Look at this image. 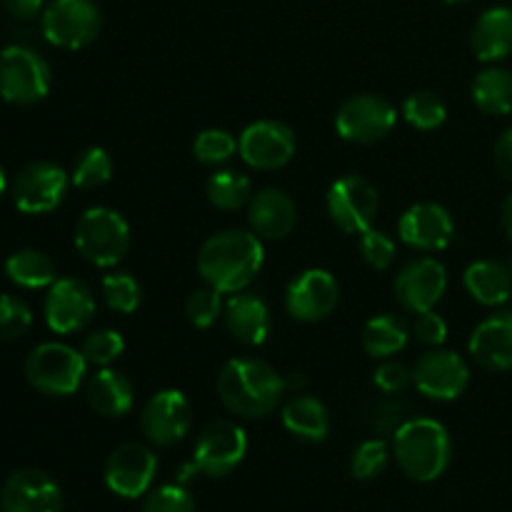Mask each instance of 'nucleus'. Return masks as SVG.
Masks as SVG:
<instances>
[{
    "instance_id": "nucleus-32",
    "label": "nucleus",
    "mask_w": 512,
    "mask_h": 512,
    "mask_svg": "<svg viewBox=\"0 0 512 512\" xmlns=\"http://www.w3.org/2000/svg\"><path fill=\"white\" fill-rule=\"evenodd\" d=\"M403 115L415 130L430 133V130H438L448 120V105L433 90H418V93L405 98Z\"/></svg>"
},
{
    "instance_id": "nucleus-2",
    "label": "nucleus",
    "mask_w": 512,
    "mask_h": 512,
    "mask_svg": "<svg viewBox=\"0 0 512 512\" xmlns=\"http://www.w3.org/2000/svg\"><path fill=\"white\" fill-rule=\"evenodd\" d=\"M288 383L278 370L258 358H235L218 375V398L233 415L245 420L268 418L283 403Z\"/></svg>"
},
{
    "instance_id": "nucleus-21",
    "label": "nucleus",
    "mask_w": 512,
    "mask_h": 512,
    "mask_svg": "<svg viewBox=\"0 0 512 512\" xmlns=\"http://www.w3.org/2000/svg\"><path fill=\"white\" fill-rule=\"evenodd\" d=\"M248 223L263 240H283L298 225V205L285 190L263 188L250 198Z\"/></svg>"
},
{
    "instance_id": "nucleus-16",
    "label": "nucleus",
    "mask_w": 512,
    "mask_h": 512,
    "mask_svg": "<svg viewBox=\"0 0 512 512\" xmlns=\"http://www.w3.org/2000/svg\"><path fill=\"white\" fill-rule=\"evenodd\" d=\"M340 285L333 273L323 268L303 270L285 290V310L298 323H320L338 308Z\"/></svg>"
},
{
    "instance_id": "nucleus-25",
    "label": "nucleus",
    "mask_w": 512,
    "mask_h": 512,
    "mask_svg": "<svg viewBox=\"0 0 512 512\" xmlns=\"http://www.w3.org/2000/svg\"><path fill=\"white\" fill-rule=\"evenodd\" d=\"M85 398L93 413L100 418H125L135 405V390L133 383L125 378L123 373L113 368H98L95 375H90L88 388H85Z\"/></svg>"
},
{
    "instance_id": "nucleus-38",
    "label": "nucleus",
    "mask_w": 512,
    "mask_h": 512,
    "mask_svg": "<svg viewBox=\"0 0 512 512\" xmlns=\"http://www.w3.org/2000/svg\"><path fill=\"white\" fill-rule=\"evenodd\" d=\"M390 460V448L383 438L363 440L350 455V475L355 480H373L385 470Z\"/></svg>"
},
{
    "instance_id": "nucleus-28",
    "label": "nucleus",
    "mask_w": 512,
    "mask_h": 512,
    "mask_svg": "<svg viewBox=\"0 0 512 512\" xmlns=\"http://www.w3.org/2000/svg\"><path fill=\"white\" fill-rule=\"evenodd\" d=\"M410 328L400 315L395 313H380L370 318L363 328V350L375 360H388L398 355L400 350L408 345Z\"/></svg>"
},
{
    "instance_id": "nucleus-12",
    "label": "nucleus",
    "mask_w": 512,
    "mask_h": 512,
    "mask_svg": "<svg viewBox=\"0 0 512 512\" xmlns=\"http://www.w3.org/2000/svg\"><path fill=\"white\" fill-rule=\"evenodd\" d=\"M158 475V455L143 443H123L105 460V485L125 500H138L150 493Z\"/></svg>"
},
{
    "instance_id": "nucleus-30",
    "label": "nucleus",
    "mask_w": 512,
    "mask_h": 512,
    "mask_svg": "<svg viewBox=\"0 0 512 512\" xmlns=\"http://www.w3.org/2000/svg\"><path fill=\"white\" fill-rule=\"evenodd\" d=\"M5 273L18 288L40 290L50 288L58 280V268L40 250H18L5 260Z\"/></svg>"
},
{
    "instance_id": "nucleus-33",
    "label": "nucleus",
    "mask_w": 512,
    "mask_h": 512,
    "mask_svg": "<svg viewBox=\"0 0 512 512\" xmlns=\"http://www.w3.org/2000/svg\"><path fill=\"white\" fill-rule=\"evenodd\" d=\"M110 178H113V158L108 150L98 148V145L83 150L70 173V183L80 190L103 188Z\"/></svg>"
},
{
    "instance_id": "nucleus-29",
    "label": "nucleus",
    "mask_w": 512,
    "mask_h": 512,
    "mask_svg": "<svg viewBox=\"0 0 512 512\" xmlns=\"http://www.w3.org/2000/svg\"><path fill=\"white\" fill-rule=\"evenodd\" d=\"M473 103L478 105V110H483L485 115H510L512 113V70L500 68H485L483 73H478V78L473 80Z\"/></svg>"
},
{
    "instance_id": "nucleus-24",
    "label": "nucleus",
    "mask_w": 512,
    "mask_h": 512,
    "mask_svg": "<svg viewBox=\"0 0 512 512\" xmlns=\"http://www.w3.org/2000/svg\"><path fill=\"white\" fill-rule=\"evenodd\" d=\"M470 48L483 63H500L512 55V8L498 5L475 20L470 30Z\"/></svg>"
},
{
    "instance_id": "nucleus-7",
    "label": "nucleus",
    "mask_w": 512,
    "mask_h": 512,
    "mask_svg": "<svg viewBox=\"0 0 512 512\" xmlns=\"http://www.w3.org/2000/svg\"><path fill=\"white\" fill-rule=\"evenodd\" d=\"M45 40L55 48H88L103 28V15L93 0H53L40 15Z\"/></svg>"
},
{
    "instance_id": "nucleus-39",
    "label": "nucleus",
    "mask_w": 512,
    "mask_h": 512,
    "mask_svg": "<svg viewBox=\"0 0 512 512\" xmlns=\"http://www.w3.org/2000/svg\"><path fill=\"white\" fill-rule=\"evenodd\" d=\"M33 325L28 303L15 295H0V340H15Z\"/></svg>"
},
{
    "instance_id": "nucleus-1",
    "label": "nucleus",
    "mask_w": 512,
    "mask_h": 512,
    "mask_svg": "<svg viewBox=\"0 0 512 512\" xmlns=\"http://www.w3.org/2000/svg\"><path fill=\"white\" fill-rule=\"evenodd\" d=\"M265 260L263 238L253 230H220L210 235L198 253V273L205 285L220 293H240L260 273Z\"/></svg>"
},
{
    "instance_id": "nucleus-43",
    "label": "nucleus",
    "mask_w": 512,
    "mask_h": 512,
    "mask_svg": "<svg viewBox=\"0 0 512 512\" xmlns=\"http://www.w3.org/2000/svg\"><path fill=\"white\" fill-rule=\"evenodd\" d=\"M410 333L425 348H443V343L448 340V323L435 310H425V313L415 315Z\"/></svg>"
},
{
    "instance_id": "nucleus-23",
    "label": "nucleus",
    "mask_w": 512,
    "mask_h": 512,
    "mask_svg": "<svg viewBox=\"0 0 512 512\" xmlns=\"http://www.w3.org/2000/svg\"><path fill=\"white\" fill-rule=\"evenodd\" d=\"M223 320L228 333L240 345H263L270 335V308L260 295L233 293L223 308Z\"/></svg>"
},
{
    "instance_id": "nucleus-49",
    "label": "nucleus",
    "mask_w": 512,
    "mask_h": 512,
    "mask_svg": "<svg viewBox=\"0 0 512 512\" xmlns=\"http://www.w3.org/2000/svg\"><path fill=\"white\" fill-rule=\"evenodd\" d=\"M445 3H450V5H458V3H470V0H445Z\"/></svg>"
},
{
    "instance_id": "nucleus-44",
    "label": "nucleus",
    "mask_w": 512,
    "mask_h": 512,
    "mask_svg": "<svg viewBox=\"0 0 512 512\" xmlns=\"http://www.w3.org/2000/svg\"><path fill=\"white\" fill-rule=\"evenodd\" d=\"M373 383L378 385L385 395H398L413 383V370L393 358L380 360L378 370L373 373Z\"/></svg>"
},
{
    "instance_id": "nucleus-35",
    "label": "nucleus",
    "mask_w": 512,
    "mask_h": 512,
    "mask_svg": "<svg viewBox=\"0 0 512 512\" xmlns=\"http://www.w3.org/2000/svg\"><path fill=\"white\" fill-rule=\"evenodd\" d=\"M235 153H238V138L223 128L203 130L193 143V155L198 158V163L210 165V168H220Z\"/></svg>"
},
{
    "instance_id": "nucleus-42",
    "label": "nucleus",
    "mask_w": 512,
    "mask_h": 512,
    "mask_svg": "<svg viewBox=\"0 0 512 512\" xmlns=\"http://www.w3.org/2000/svg\"><path fill=\"white\" fill-rule=\"evenodd\" d=\"M405 420H410L408 403L405 400H395L393 395L378 400L370 408V428L380 435H393Z\"/></svg>"
},
{
    "instance_id": "nucleus-9",
    "label": "nucleus",
    "mask_w": 512,
    "mask_h": 512,
    "mask_svg": "<svg viewBox=\"0 0 512 512\" xmlns=\"http://www.w3.org/2000/svg\"><path fill=\"white\" fill-rule=\"evenodd\" d=\"M330 220L348 235H363L373 228L380 210L378 188L363 175H345L330 185L325 195Z\"/></svg>"
},
{
    "instance_id": "nucleus-27",
    "label": "nucleus",
    "mask_w": 512,
    "mask_h": 512,
    "mask_svg": "<svg viewBox=\"0 0 512 512\" xmlns=\"http://www.w3.org/2000/svg\"><path fill=\"white\" fill-rule=\"evenodd\" d=\"M280 418H283L285 430H288L293 438L303 440V443H323L330 433L328 408H325L323 400H318L315 395H293V398L283 405Z\"/></svg>"
},
{
    "instance_id": "nucleus-4",
    "label": "nucleus",
    "mask_w": 512,
    "mask_h": 512,
    "mask_svg": "<svg viewBox=\"0 0 512 512\" xmlns=\"http://www.w3.org/2000/svg\"><path fill=\"white\" fill-rule=\"evenodd\" d=\"M75 248L95 268H115L130 250V225L118 210L95 205L78 218Z\"/></svg>"
},
{
    "instance_id": "nucleus-45",
    "label": "nucleus",
    "mask_w": 512,
    "mask_h": 512,
    "mask_svg": "<svg viewBox=\"0 0 512 512\" xmlns=\"http://www.w3.org/2000/svg\"><path fill=\"white\" fill-rule=\"evenodd\" d=\"M495 165H498L500 175L512 183V128L505 130L495 145Z\"/></svg>"
},
{
    "instance_id": "nucleus-13",
    "label": "nucleus",
    "mask_w": 512,
    "mask_h": 512,
    "mask_svg": "<svg viewBox=\"0 0 512 512\" xmlns=\"http://www.w3.org/2000/svg\"><path fill=\"white\" fill-rule=\"evenodd\" d=\"M413 385L425 398L450 403L468 390L470 368L463 355L453 353V350L430 348L415 363Z\"/></svg>"
},
{
    "instance_id": "nucleus-34",
    "label": "nucleus",
    "mask_w": 512,
    "mask_h": 512,
    "mask_svg": "<svg viewBox=\"0 0 512 512\" xmlns=\"http://www.w3.org/2000/svg\"><path fill=\"white\" fill-rule=\"evenodd\" d=\"M103 300L113 313L133 315L143 303V288L130 273H110L103 278Z\"/></svg>"
},
{
    "instance_id": "nucleus-40",
    "label": "nucleus",
    "mask_w": 512,
    "mask_h": 512,
    "mask_svg": "<svg viewBox=\"0 0 512 512\" xmlns=\"http://www.w3.org/2000/svg\"><path fill=\"white\" fill-rule=\"evenodd\" d=\"M360 253L368 268L383 273L395 263V240L383 230L370 228L360 235Z\"/></svg>"
},
{
    "instance_id": "nucleus-10",
    "label": "nucleus",
    "mask_w": 512,
    "mask_h": 512,
    "mask_svg": "<svg viewBox=\"0 0 512 512\" xmlns=\"http://www.w3.org/2000/svg\"><path fill=\"white\" fill-rule=\"evenodd\" d=\"M248 455V435L233 420H213L205 425L195 443L193 465L208 478H225Z\"/></svg>"
},
{
    "instance_id": "nucleus-3",
    "label": "nucleus",
    "mask_w": 512,
    "mask_h": 512,
    "mask_svg": "<svg viewBox=\"0 0 512 512\" xmlns=\"http://www.w3.org/2000/svg\"><path fill=\"white\" fill-rule=\"evenodd\" d=\"M398 468L415 483H433L453 460V438L440 420L410 418L393 433Z\"/></svg>"
},
{
    "instance_id": "nucleus-46",
    "label": "nucleus",
    "mask_w": 512,
    "mask_h": 512,
    "mask_svg": "<svg viewBox=\"0 0 512 512\" xmlns=\"http://www.w3.org/2000/svg\"><path fill=\"white\" fill-rule=\"evenodd\" d=\"M3 5L18 20H33L43 13V0H3Z\"/></svg>"
},
{
    "instance_id": "nucleus-15",
    "label": "nucleus",
    "mask_w": 512,
    "mask_h": 512,
    "mask_svg": "<svg viewBox=\"0 0 512 512\" xmlns=\"http://www.w3.org/2000/svg\"><path fill=\"white\" fill-rule=\"evenodd\" d=\"M68 173L50 160L28 163L13 180L15 208L25 215H45L63 203L68 193Z\"/></svg>"
},
{
    "instance_id": "nucleus-36",
    "label": "nucleus",
    "mask_w": 512,
    "mask_h": 512,
    "mask_svg": "<svg viewBox=\"0 0 512 512\" xmlns=\"http://www.w3.org/2000/svg\"><path fill=\"white\" fill-rule=\"evenodd\" d=\"M80 353H83V358L93 368H110L125 353V340L118 330L98 328L85 335Z\"/></svg>"
},
{
    "instance_id": "nucleus-50",
    "label": "nucleus",
    "mask_w": 512,
    "mask_h": 512,
    "mask_svg": "<svg viewBox=\"0 0 512 512\" xmlns=\"http://www.w3.org/2000/svg\"><path fill=\"white\" fill-rule=\"evenodd\" d=\"M508 270H510V275H512V258H510V263H508Z\"/></svg>"
},
{
    "instance_id": "nucleus-37",
    "label": "nucleus",
    "mask_w": 512,
    "mask_h": 512,
    "mask_svg": "<svg viewBox=\"0 0 512 512\" xmlns=\"http://www.w3.org/2000/svg\"><path fill=\"white\" fill-rule=\"evenodd\" d=\"M223 293L210 285H203V288H195L193 293L185 300V318L193 328L208 330L218 323V318L223 315Z\"/></svg>"
},
{
    "instance_id": "nucleus-17",
    "label": "nucleus",
    "mask_w": 512,
    "mask_h": 512,
    "mask_svg": "<svg viewBox=\"0 0 512 512\" xmlns=\"http://www.w3.org/2000/svg\"><path fill=\"white\" fill-rule=\"evenodd\" d=\"M393 290L400 308L408 313L418 315L425 310H435L448 290V270L440 260L428 258V255L413 258L400 268Z\"/></svg>"
},
{
    "instance_id": "nucleus-11",
    "label": "nucleus",
    "mask_w": 512,
    "mask_h": 512,
    "mask_svg": "<svg viewBox=\"0 0 512 512\" xmlns=\"http://www.w3.org/2000/svg\"><path fill=\"white\" fill-rule=\"evenodd\" d=\"M193 428V405L180 390H158L140 410V430L155 448H170Z\"/></svg>"
},
{
    "instance_id": "nucleus-14",
    "label": "nucleus",
    "mask_w": 512,
    "mask_h": 512,
    "mask_svg": "<svg viewBox=\"0 0 512 512\" xmlns=\"http://www.w3.org/2000/svg\"><path fill=\"white\" fill-rule=\"evenodd\" d=\"M298 140L290 125L280 120H255L240 133L238 153L255 170H280L293 160Z\"/></svg>"
},
{
    "instance_id": "nucleus-8",
    "label": "nucleus",
    "mask_w": 512,
    "mask_h": 512,
    "mask_svg": "<svg viewBox=\"0 0 512 512\" xmlns=\"http://www.w3.org/2000/svg\"><path fill=\"white\" fill-rule=\"evenodd\" d=\"M398 123V110L390 100L373 93H360L345 100L335 115V130L355 145H375L388 138Z\"/></svg>"
},
{
    "instance_id": "nucleus-19",
    "label": "nucleus",
    "mask_w": 512,
    "mask_h": 512,
    "mask_svg": "<svg viewBox=\"0 0 512 512\" xmlns=\"http://www.w3.org/2000/svg\"><path fill=\"white\" fill-rule=\"evenodd\" d=\"M398 238L420 253L445 250L455 238V220L438 203H415L400 215Z\"/></svg>"
},
{
    "instance_id": "nucleus-20",
    "label": "nucleus",
    "mask_w": 512,
    "mask_h": 512,
    "mask_svg": "<svg viewBox=\"0 0 512 512\" xmlns=\"http://www.w3.org/2000/svg\"><path fill=\"white\" fill-rule=\"evenodd\" d=\"M0 512H63V490L43 470L23 468L0 488Z\"/></svg>"
},
{
    "instance_id": "nucleus-22",
    "label": "nucleus",
    "mask_w": 512,
    "mask_h": 512,
    "mask_svg": "<svg viewBox=\"0 0 512 512\" xmlns=\"http://www.w3.org/2000/svg\"><path fill=\"white\" fill-rule=\"evenodd\" d=\"M475 363L485 370H512V313H495L478 323L468 343Z\"/></svg>"
},
{
    "instance_id": "nucleus-6",
    "label": "nucleus",
    "mask_w": 512,
    "mask_h": 512,
    "mask_svg": "<svg viewBox=\"0 0 512 512\" xmlns=\"http://www.w3.org/2000/svg\"><path fill=\"white\" fill-rule=\"evenodd\" d=\"M53 73L38 50L8 45L0 53V95L13 105H35L50 93Z\"/></svg>"
},
{
    "instance_id": "nucleus-18",
    "label": "nucleus",
    "mask_w": 512,
    "mask_h": 512,
    "mask_svg": "<svg viewBox=\"0 0 512 512\" xmlns=\"http://www.w3.org/2000/svg\"><path fill=\"white\" fill-rule=\"evenodd\" d=\"M95 315V295L83 280L58 278L45 298V323L53 333L70 335L83 330Z\"/></svg>"
},
{
    "instance_id": "nucleus-5",
    "label": "nucleus",
    "mask_w": 512,
    "mask_h": 512,
    "mask_svg": "<svg viewBox=\"0 0 512 512\" xmlns=\"http://www.w3.org/2000/svg\"><path fill=\"white\" fill-rule=\"evenodd\" d=\"M88 373L83 353L65 343H40L25 360V378L48 398H68L78 393Z\"/></svg>"
},
{
    "instance_id": "nucleus-26",
    "label": "nucleus",
    "mask_w": 512,
    "mask_h": 512,
    "mask_svg": "<svg viewBox=\"0 0 512 512\" xmlns=\"http://www.w3.org/2000/svg\"><path fill=\"white\" fill-rule=\"evenodd\" d=\"M463 285L475 303L485 308L505 305L512 295V275L508 265L498 260H475L465 268Z\"/></svg>"
},
{
    "instance_id": "nucleus-47",
    "label": "nucleus",
    "mask_w": 512,
    "mask_h": 512,
    "mask_svg": "<svg viewBox=\"0 0 512 512\" xmlns=\"http://www.w3.org/2000/svg\"><path fill=\"white\" fill-rule=\"evenodd\" d=\"M500 218H503L505 233H508V238L512 240V193L508 195V200L503 203V215H500Z\"/></svg>"
},
{
    "instance_id": "nucleus-48",
    "label": "nucleus",
    "mask_w": 512,
    "mask_h": 512,
    "mask_svg": "<svg viewBox=\"0 0 512 512\" xmlns=\"http://www.w3.org/2000/svg\"><path fill=\"white\" fill-rule=\"evenodd\" d=\"M5 188H8V180H5V170L0 168V198L5 195Z\"/></svg>"
},
{
    "instance_id": "nucleus-31",
    "label": "nucleus",
    "mask_w": 512,
    "mask_h": 512,
    "mask_svg": "<svg viewBox=\"0 0 512 512\" xmlns=\"http://www.w3.org/2000/svg\"><path fill=\"white\" fill-rule=\"evenodd\" d=\"M205 195H208L213 208L223 210V213H233V210L250 203V198H253V183L240 170H215L208 178V183H205Z\"/></svg>"
},
{
    "instance_id": "nucleus-41",
    "label": "nucleus",
    "mask_w": 512,
    "mask_h": 512,
    "mask_svg": "<svg viewBox=\"0 0 512 512\" xmlns=\"http://www.w3.org/2000/svg\"><path fill=\"white\" fill-rule=\"evenodd\" d=\"M143 512H198V508L183 485H160L145 495Z\"/></svg>"
}]
</instances>
